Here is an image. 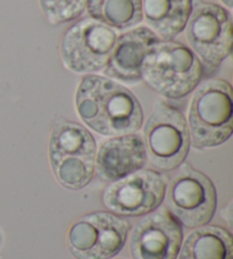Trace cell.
Returning a JSON list of instances; mask_svg holds the SVG:
<instances>
[{
	"mask_svg": "<svg viewBox=\"0 0 233 259\" xmlns=\"http://www.w3.org/2000/svg\"><path fill=\"white\" fill-rule=\"evenodd\" d=\"M75 108L88 127L105 137L136 133L143 123V110L133 92L95 74L82 77L75 92Z\"/></svg>",
	"mask_w": 233,
	"mask_h": 259,
	"instance_id": "cell-1",
	"label": "cell"
},
{
	"mask_svg": "<svg viewBox=\"0 0 233 259\" xmlns=\"http://www.w3.org/2000/svg\"><path fill=\"white\" fill-rule=\"evenodd\" d=\"M50 166L57 182L68 190H81L95 175L97 145L88 128L76 122L58 118L48 145Z\"/></svg>",
	"mask_w": 233,
	"mask_h": 259,
	"instance_id": "cell-2",
	"label": "cell"
},
{
	"mask_svg": "<svg viewBox=\"0 0 233 259\" xmlns=\"http://www.w3.org/2000/svg\"><path fill=\"white\" fill-rule=\"evenodd\" d=\"M203 72V63L188 46L160 40L144 59L142 81L165 98L180 99L197 88Z\"/></svg>",
	"mask_w": 233,
	"mask_h": 259,
	"instance_id": "cell-3",
	"label": "cell"
},
{
	"mask_svg": "<svg viewBox=\"0 0 233 259\" xmlns=\"http://www.w3.org/2000/svg\"><path fill=\"white\" fill-rule=\"evenodd\" d=\"M188 127L190 140L197 149L221 146L233 131L232 87L222 78L203 82L191 99Z\"/></svg>",
	"mask_w": 233,
	"mask_h": 259,
	"instance_id": "cell-4",
	"label": "cell"
},
{
	"mask_svg": "<svg viewBox=\"0 0 233 259\" xmlns=\"http://www.w3.org/2000/svg\"><path fill=\"white\" fill-rule=\"evenodd\" d=\"M147 158L161 170L183 164L190 150V132L183 114L164 100H157L143 127Z\"/></svg>",
	"mask_w": 233,
	"mask_h": 259,
	"instance_id": "cell-5",
	"label": "cell"
},
{
	"mask_svg": "<svg viewBox=\"0 0 233 259\" xmlns=\"http://www.w3.org/2000/svg\"><path fill=\"white\" fill-rule=\"evenodd\" d=\"M170 214L189 229L207 225L216 211V189L206 174L182 164L171 175L165 189Z\"/></svg>",
	"mask_w": 233,
	"mask_h": 259,
	"instance_id": "cell-6",
	"label": "cell"
},
{
	"mask_svg": "<svg viewBox=\"0 0 233 259\" xmlns=\"http://www.w3.org/2000/svg\"><path fill=\"white\" fill-rule=\"evenodd\" d=\"M130 223L108 211H92L77 219L66 235L68 251L75 259H110L122 250Z\"/></svg>",
	"mask_w": 233,
	"mask_h": 259,
	"instance_id": "cell-7",
	"label": "cell"
},
{
	"mask_svg": "<svg viewBox=\"0 0 233 259\" xmlns=\"http://www.w3.org/2000/svg\"><path fill=\"white\" fill-rule=\"evenodd\" d=\"M118 36L115 30L90 17L75 22L65 31L60 41L64 66L77 74L102 71Z\"/></svg>",
	"mask_w": 233,
	"mask_h": 259,
	"instance_id": "cell-8",
	"label": "cell"
},
{
	"mask_svg": "<svg viewBox=\"0 0 233 259\" xmlns=\"http://www.w3.org/2000/svg\"><path fill=\"white\" fill-rule=\"evenodd\" d=\"M184 31L190 49L208 66L216 67L230 56L231 15L220 5L205 2L192 5Z\"/></svg>",
	"mask_w": 233,
	"mask_h": 259,
	"instance_id": "cell-9",
	"label": "cell"
},
{
	"mask_svg": "<svg viewBox=\"0 0 233 259\" xmlns=\"http://www.w3.org/2000/svg\"><path fill=\"white\" fill-rule=\"evenodd\" d=\"M166 181L153 169H140L111 182L102 193V205L113 214L137 217L156 210L164 200Z\"/></svg>",
	"mask_w": 233,
	"mask_h": 259,
	"instance_id": "cell-10",
	"label": "cell"
},
{
	"mask_svg": "<svg viewBox=\"0 0 233 259\" xmlns=\"http://www.w3.org/2000/svg\"><path fill=\"white\" fill-rule=\"evenodd\" d=\"M183 232L169 210L161 208L143 216L132 230L130 253L133 259H176Z\"/></svg>",
	"mask_w": 233,
	"mask_h": 259,
	"instance_id": "cell-11",
	"label": "cell"
},
{
	"mask_svg": "<svg viewBox=\"0 0 233 259\" xmlns=\"http://www.w3.org/2000/svg\"><path fill=\"white\" fill-rule=\"evenodd\" d=\"M161 39L146 26H139L118 36L104 68L105 75L125 84L142 81L144 59Z\"/></svg>",
	"mask_w": 233,
	"mask_h": 259,
	"instance_id": "cell-12",
	"label": "cell"
},
{
	"mask_svg": "<svg viewBox=\"0 0 233 259\" xmlns=\"http://www.w3.org/2000/svg\"><path fill=\"white\" fill-rule=\"evenodd\" d=\"M147 160L143 139L137 133L124 134L101 143L97 151L95 172L102 181L111 183L142 169Z\"/></svg>",
	"mask_w": 233,
	"mask_h": 259,
	"instance_id": "cell-13",
	"label": "cell"
},
{
	"mask_svg": "<svg viewBox=\"0 0 233 259\" xmlns=\"http://www.w3.org/2000/svg\"><path fill=\"white\" fill-rule=\"evenodd\" d=\"M148 29L161 40H173L184 30L192 0H141Z\"/></svg>",
	"mask_w": 233,
	"mask_h": 259,
	"instance_id": "cell-14",
	"label": "cell"
},
{
	"mask_svg": "<svg viewBox=\"0 0 233 259\" xmlns=\"http://www.w3.org/2000/svg\"><path fill=\"white\" fill-rule=\"evenodd\" d=\"M179 252V259H233L232 234L218 225L200 226L188 235Z\"/></svg>",
	"mask_w": 233,
	"mask_h": 259,
	"instance_id": "cell-15",
	"label": "cell"
},
{
	"mask_svg": "<svg viewBox=\"0 0 233 259\" xmlns=\"http://www.w3.org/2000/svg\"><path fill=\"white\" fill-rule=\"evenodd\" d=\"M89 17L115 31L132 30L142 22L141 0H88Z\"/></svg>",
	"mask_w": 233,
	"mask_h": 259,
	"instance_id": "cell-16",
	"label": "cell"
},
{
	"mask_svg": "<svg viewBox=\"0 0 233 259\" xmlns=\"http://www.w3.org/2000/svg\"><path fill=\"white\" fill-rule=\"evenodd\" d=\"M88 0H39V5L51 25L72 22L86 11Z\"/></svg>",
	"mask_w": 233,
	"mask_h": 259,
	"instance_id": "cell-17",
	"label": "cell"
},
{
	"mask_svg": "<svg viewBox=\"0 0 233 259\" xmlns=\"http://www.w3.org/2000/svg\"><path fill=\"white\" fill-rule=\"evenodd\" d=\"M221 2L224 4V6H226L227 8H232V3L233 0H221Z\"/></svg>",
	"mask_w": 233,
	"mask_h": 259,
	"instance_id": "cell-18",
	"label": "cell"
},
{
	"mask_svg": "<svg viewBox=\"0 0 233 259\" xmlns=\"http://www.w3.org/2000/svg\"><path fill=\"white\" fill-rule=\"evenodd\" d=\"M116 259H124V258H116Z\"/></svg>",
	"mask_w": 233,
	"mask_h": 259,
	"instance_id": "cell-19",
	"label": "cell"
}]
</instances>
